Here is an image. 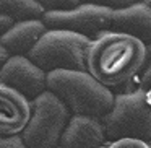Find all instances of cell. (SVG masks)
Instances as JSON below:
<instances>
[{
    "instance_id": "5b68a950",
    "label": "cell",
    "mask_w": 151,
    "mask_h": 148,
    "mask_svg": "<svg viewBox=\"0 0 151 148\" xmlns=\"http://www.w3.org/2000/svg\"><path fill=\"white\" fill-rule=\"evenodd\" d=\"M31 114L20 134L26 148H59L60 137L72 114L50 91L42 93L29 103Z\"/></svg>"
},
{
    "instance_id": "5bb4252c",
    "label": "cell",
    "mask_w": 151,
    "mask_h": 148,
    "mask_svg": "<svg viewBox=\"0 0 151 148\" xmlns=\"http://www.w3.org/2000/svg\"><path fill=\"white\" fill-rule=\"evenodd\" d=\"M0 148H26L20 135L15 137H0Z\"/></svg>"
},
{
    "instance_id": "d6986e66",
    "label": "cell",
    "mask_w": 151,
    "mask_h": 148,
    "mask_svg": "<svg viewBox=\"0 0 151 148\" xmlns=\"http://www.w3.org/2000/svg\"><path fill=\"white\" fill-rule=\"evenodd\" d=\"M146 4H148V7L151 8V0H146Z\"/></svg>"
},
{
    "instance_id": "30bf717a",
    "label": "cell",
    "mask_w": 151,
    "mask_h": 148,
    "mask_svg": "<svg viewBox=\"0 0 151 148\" xmlns=\"http://www.w3.org/2000/svg\"><path fill=\"white\" fill-rule=\"evenodd\" d=\"M29 101L13 90L0 85V137H15L29 121Z\"/></svg>"
},
{
    "instance_id": "ba28073f",
    "label": "cell",
    "mask_w": 151,
    "mask_h": 148,
    "mask_svg": "<svg viewBox=\"0 0 151 148\" xmlns=\"http://www.w3.org/2000/svg\"><path fill=\"white\" fill-rule=\"evenodd\" d=\"M111 31L130 36L143 43L151 44V8L146 2L128 4L122 8H112Z\"/></svg>"
},
{
    "instance_id": "9c48e42d",
    "label": "cell",
    "mask_w": 151,
    "mask_h": 148,
    "mask_svg": "<svg viewBox=\"0 0 151 148\" xmlns=\"http://www.w3.org/2000/svg\"><path fill=\"white\" fill-rule=\"evenodd\" d=\"M109 145L101 121L72 116L60 137L59 148H109Z\"/></svg>"
},
{
    "instance_id": "8992f818",
    "label": "cell",
    "mask_w": 151,
    "mask_h": 148,
    "mask_svg": "<svg viewBox=\"0 0 151 148\" xmlns=\"http://www.w3.org/2000/svg\"><path fill=\"white\" fill-rule=\"evenodd\" d=\"M47 30L68 31L94 41L111 31L112 7L99 4H80L73 10L46 12L41 18Z\"/></svg>"
},
{
    "instance_id": "8fae6325",
    "label": "cell",
    "mask_w": 151,
    "mask_h": 148,
    "mask_svg": "<svg viewBox=\"0 0 151 148\" xmlns=\"http://www.w3.org/2000/svg\"><path fill=\"white\" fill-rule=\"evenodd\" d=\"M47 28L41 20L15 23L0 38V47L10 57H28L37 41L46 34Z\"/></svg>"
},
{
    "instance_id": "ac0fdd59",
    "label": "cell",
    "mask_w": 151,
    "mask_h": 148,
    "mask_svg": "<svg viewBox=\"0 0 151 148\" xmlns=\"http://www.w3.org/2000/svg\"><path fill=\"white\" fill-rule=\"evenodd\" d=\"M146 98H148V101H150V104H151V90L146 93Z\"/></svg>"
},
{
    "instance_id": "7c38bea8",
    "label": "cell",
    "mask_w": 151,
    "mask_h": 148,
    "mask_svg": "<svg viewBox=\"0 0 151 148\" xmlns=\"http://www.w3.org/2000/svg\"><path fill=\"white\" fill-rule=\"evenodd\" d=\"M46 13L41 2L34 0H0V15L13 23L41 20Z\"/></svg>"
},
{
    "instance_id": "3957f363",
    "label": "cell",
    "mask_w": 151,
    "mask_h": 148,
    "mask_svg": "<svg viewBox=\"0 0 151 148\" xmlns=\"http://www.w3.org/2000/svg\"><path fill=\"white\" fill-rule=\"evenodd\" d=\"M106 137L111 142L117 140H151V104L146 91L133 90L128 93L114 95V106L101 119Z\"/></svg>"
},
{
    "instance_id": "ffe728a7",
    "label": "cell",
    "mask_w": 151,
    "mask_h": 148,
    "mask_svg": "<svg viewBox=\"0 0 151 148\" xmlns=\"http://www.w3.org/2000/svg\"><path fill=\"white\" fill-rule=\"evenodd\" d=\"M146 145H148V148H151V140H150V142H148V143H146Z\"/></svg>"
},
{
    "instance_id": "6da1fadb",
    "label": "cell",
    "mask_w": 151,
    "mask_h": 148,
    "mask_svg": "<svg viewBox=\"0 0 151 148\" xmlns=\"http://www.w3.org/2000/svg\"><path fill=\"white\" fill-rule=\"evenodd\" d=\"M146 46L120 33H109L91 41L86 54V72L106 88L127 85L141 73Z\"/></svg>"
},
{
    "instance_id": "2e32d148",
    "label": "cell",
    "mask_w": 151,
    "mask_h": 148,
    "mask_svg": "<svg viewBox=\"0 0 151 148\" xmlns=\"http://www.w3.org/2000/svg\"><path fill=\"white\" fill-rule=\"evenodd\" d=\"M13 25L15 23L12 20H8V18H5V17H2V15H0V38L4 36V34L7 33V31L10 30Z\"/></svg>"
},
{
    "instance_id": "277c9868",
    "label": "cell",
    "mask_w": 151,
    "mask_h": 148,
    "mask_svg": "<svg viewBox=\"0 0 151 148\" xmlns=\"http://www.w3.org/2000/svg\"><path fill=\"white\" fill-rule=\"evenodd\" d=\"M89 43L86 38L68 31L47 30L46 34L28 54V60L33 62L44 73L59 72H86V54Z\"/></svg>"
},
{
    "instance_id": "9a60e30c",
    "label": "cell",
    "mask_w": 151,
    "mask_h": 148,
    "mask_svg": "<svg viewBox=\"0 0 151 148\" xmlns=\"http://www.w3.org/2000/svg\"><path fill=\"white\" fill-rule=\"evenodd\" d=\"M109 148H148V145L138 140H117L112 142Z\"/></svg>"
},
{
    "instance_id": "e0dca14e",
    "label": "cell",
    "mask_w": 151,
    "mask_h": 148,
    "mask_svg": "<svg viewBox=\"0 0 151 148\" xmlns=\"http://www.w3.org/2000/svg\"><path fill=\"white\" fill-rule=\"evenodd\" d=\"M8 57H10V56H8V54L2 49V47H0V70H2V67H4L5 62L8 60Z\"/></svg>"
},
{
    "instance_id": "52a82bcc",
    "label": "cell",
    "mask_w": 151,
    "mask_h": 148,
    "mask_svg": "<svg viewBox=\"0 0 151 148\" xmlns=\"http://www.w3.org/2000/svg\"><path fill=\"white\" fill-rule=\"evenodd\" d=\"M0 85L13 90L29 103L47 91L46 73L28 57H8L0 70Z\"/></svg>"
},
{
    "instance_id": "4fadbf2b",
    "label": "cell",
    "mask_w": 151,
    "mask_h": 148,
    "mask_svg": "<svg viewBox=\"0 0 151 148\" xmlns=\"http://www.w3.org/2000/svg\"><path fill=\"white\" fill-rule=\"evenodd\" d=\"M140 80H138V90H143V91H150L151 90V44L146 46V60H145L143 70H141Z\"/></svg>"
},
{
    "instance_id": "7a4b0ae2",
    "label": "cell",
    "mask_w": 151,
    "mask_h": 148,
    "mask_svg": "<svg viewBox=\"0 0 151 148\" xmlns=\"http://www.w3.org/2000/svg\"><path fill=\"white\" fill-rule=\"evenodd\" d=\"M50 91L72 116L101 121L114 106V95L88 72H50L46 75Z\"/></svg>"
}]
</instances>
